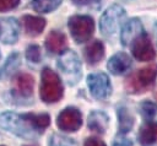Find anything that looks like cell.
I'll return each mask as SVG.
<instances>
[{
  "label": "cell",
  "mask_w": 157,
  "mask_h": 146,
  "mask_svg": "<svg viewBox=\"0 0 157 146\" xmlns=\"http://www.w3.org/2000/svg\"><path fill=\"white\" fill-rule=\"evenodd\" d=\"M48 146H77V144H76L72 139L66 137V136H64V135L53 134V135L49 137Z\"/></svg>",
  "instance_id": "603a6c76"
},
{
  "label": "cell",
  "mask_w": 157,
  "mask_h": 146,
  "mask_svg": "<svg viewBox=\"0 0 157 146\" xmlns=\"http://www.w3.org/2000/svg\"><path fill=\"white\" fill-rule=\"evenodd\" d=\"M26 59L31 63H39L42 59L40 47L37 44H31L26 48Z\"/></svg>",
  "instance_id": "cb8c5ba5"
},
{
  "label": "cell",
  "mask_w": 157,
  "mask_h": 146,
  "mask_svg": "<svg viewBox=\"0 0 157 146\" xmlns=\"http://www.w3.org/2000/svg\"><path fill=\"white\" fill-rule=\"evenodd\" d=\"M23 146H32V145H23Z\"/></svg>",
  "instance_id": "f546056e"
},
{
  "label": "cell",
  "mask_w": 157,
  "mask_h": 146,
  "mask_svg": "<svg viewBox=\"0 0 157 146\" xmlns=\"http://www.w3.org/2000/svg\"><path fill=\"white\" fill-rule=\"evenodd\" d=\"M157 77V63H151L136 72L131 74L125 81V88L130 93H141L150 88Z\"/></svg>",
  "instance_id": "3957f363"
},
{
  "label": "cell",
  "mask_w": 157,
  "mask_h": 146,
  "mask_svg": "<svg viewBox=\"0 0 157 146\" xmlns=\"http://www.w3.org/2000/svg\"><path fill=\"white\" fill-rule=\"evenodd\" d=\"M139 141L144 146H150L157 142V124L146 121L139 130Z\"/></svg>",
  "instance_id": "ac0fdd59"
},
{
  "label": "cell",
  "mask_w": 157,
  "mask_h": 146,
  "mask_svg": "<svg viewBox=\"0 0 157 146\" xmlns=\"http://www.w3.org/2000/svg\"><path fill=\"white\" fill-rule=\"evenodd\" d=\"M0 56H1V54H0Z\"/></svg>",
  "instance_id": "1f68e13d"
},
{
  "label": "cell",
  "mask_w": 157,
  "mask_h": 146,
  "mask_svg": "<svg viewBox=\"0 0 157 146\" xmlns=\"http://www.w3.org/2000/svg\"><path fill=\"white\" fill-rule=\"evenodd\" d=\"M87 86L90 93L96 99H105L112 93L110 80L104 72H92L87 76Z\"/></svg>",
  "instance_id": "52a82bcc"
},
{
  "label": "cell",
  "mask_w": 157,
  "mask_h": 146,
  "mask_svg": "<svg viewBox=\"0 0 157 146\" xmlns=\"http://www.w3.org/2000/svg\"><path fill=\"white\" fill-rule=\"evenodd\" d=\"M83 146H107V145L98 137H88L85 140Z\"/></svg>",
  "instance_id": "4316f807"
},
{
  "label": "cell",
  "mask_w": 157,
  "mask_h": 146,
  "mask_svg": "<svg viewBox=\"0 0 157 146\" xmlns=\"http://www.w3.org/2000/svg\"><path fill=\"white\" fill-rule=\"evenodd\" d=\"M88 128L92 130V131H96V133H101L103 134L107 128H108V124H109V118L108 115L102 112V110H93L91 112V114L88 115Z\"/></svg>",
  "instance_id": "e0dca14e"
},
{
  "label": "cell",
  "mask_w": 157,
  "mask_h": 146,
  "mask_svg": "<svg viewBox=\"0 0 157 146\" xmlns=\"http://www.w3.org/2000/svg\"><path fill=\"white\" fill-rule=\"evenodd\" d=\"M144 28H142V23L139 18L134 17L130 18L129 21H126L124 23V26L121 27V32H120V42L123 45H131V43L144 33Z\"/></svg>",
  "instance_id": "7c38bea8"
},
{
  "label": "cell",
  "mask_w": 157,
  "mask_h": 146,
  "mask_svg": "<svg viewBox=\"0 0 157 146\" xmlns=\"http://www.w3.org/2000/svg\"><path fill=\"white\" fill-rule=\"evenodd\" d=\"M126 18L124 7L119 4L110 5L99 18V31L104 37H110L118 32Z\"/></svg>",
  "instance_id": "5b68a950"
},
{
  "label": "cell",
  "mask_w": 157,
  "mask_h": 146,
  "mask_svg": "<svg viewBox=\"0 0 157 146\" xmlns=\"http://www.w3.org/2000/svg\"><path fill=\"white\" fill-rule=\"evenodd\" d=\"M131 53L139 61H151L155 59L156 52L146 32H144L131 43Z\"/></svg>",
  "instance_id": "9c48e42d"
},
{
  "label": "cell",
  "mask_w": 157,
  "mask_h": 146,
  "mask_svg": "<svg viewBox=\"0 0 157 146\" xmlns=\"http://www.w3.org/2000/svg\"><path fill=\"white\" fill-rule=\"evenodd\" d=\"M113 146H132V141L128 137H125L123 134H120L113 142Z\"/></svg>",
  "instance_id": "484cf974"
},
{
  "label": "cell",
  "mask_w": 157,
  "mask_h": 146,
  "mask_svg": "<svg viewBox=\"0 0 157 146\" xmlns=\"http://www.w3.org/2000/svg\"><path fill=\"white\" fill-rule=\"evenodd\" d=\"M21 26L15 17L0 18V42L4 44H15L20 37Z\"/></svg>",
  "instance_id": "30bf717a"
},
{
  "label": "cell",
  "mask_w": 157,
  "mask_h": 146,
  "mask_svg": "<svg viewBox=\"0 0 157 146\" xmlns=\"http://www.w3.org/2000/svg\"><path fill=\"white\" fill-rule=\"evenodd\" d=\"M34 79L27 72L17 74L13 79V90L12 93L16 98H28L33 93Z\"/></svg>",
  "instance_id": "8fae6325"
},
{
  "label": "cell",
  "mask_w": 157,
  "mask_h": 146,
  "mask_svg": "<svg viewBox=\"0 0 157 146\" xmlns=\"http://www.w3.org/2000/svg\"><path fill=\"white\" fill-rule=\"evenodd\" d=\"M56 125L63 131H67V133L77 131L82 125L81 112L75 107H66L59 113L56 118Z\"/></svg>",
  "instance_id": "ba28073f"
},
{
  "label": "cell",
  "mask_w": 157,
  "mask_h": 146,
  "mask_svg": "<svg viewBox=\"0 0 157 146\" xmlns=\"http://www.w3.org/2000/svg\"><path fill=\"white\" fill-rule=\"evenodd\" d=\"M50 124L47 113L17 114L15 112L0 113V128L22 139H33L42 134Z\"/></svg>",
  "instance_id": "6da1fadb"
},
{
  "label": "cell",
  "mask_w": 157,
  "mask_h": 146,
  "mask_svg": "<svg viewBox=\"0 0 157 146\" xmlns=\"http://www.w3.org/2000/svg\"><path fill=\"white\" fill-rule=\"evenodd\" d=\"M118 125H119V131L123 135L125 133L130 131L132 125H134V117L124 107L118 109Z\"/></svg>",
  "instance_id": "ffe728a7"
},
{
  "label": "cell",
  "mask_w": 157,
  "mask_h": 146,
  "mask_svg": "<svg viewBox=\"0 0 157 146\" xmlns=\"http://www.w3.org/2000/svg\"><path fill=\"white\" fill-rule=\"evenodd\" d=\"M20 64H21V55H20V53H17V52L11 53L6 58V60L2 64V66L0 67V80L9 77L13 71L17 70Z\"/></svg>",
  "instance_id": "d6986e66"
},
{
  "label": "cell",
  "mask_w": 157,
  "mask_h": 146,
  "mask_svg": "<svg viewBox=\"0 0 157 146\" xmlns=\"http://www.w3.org/2000/svg\"><path fill=\"white\" fill-rule=\"evenodd\" d=\"M104 53H105V49H104L103 43L96 39L85 47L83 58L88 65H96L104 58Z\"/></svg>",
  "instance_id": "9a60e30c"
},
{
  "label": "cell",
  "mask_w": 157,
  "mask_h": 146,
  "mask_svg": "<svg viewBox=\"0 0 157 146\" xmlns=\"http://www.w3.org/2000/svg\"><path fill=\"white\" fill-rule=\"evenodd\" d=\"M20 4V0H0V12L13 10Z\"/></svg>",
  "instance_id": "d4e9b609"
},
{
  "label": "cell",
  "mask_w": 157,
  "mask_h": 146,
  "mask_svg": "<svg viewBox=\"0 0 157 146\" xmlns=\"http://www.w3.org/2000/svg\"><path fill=\"white\" fill-rule=\"evenodd\" d=\"M131 58L124 52H118L112 55L107 63V69L113 75H123L131 67Z\"/></svg>",
  "instance_id": "4fadbf2b"
},
{
  "label": "cell",
  "mask_w": 157,
  "mask_h": 146,
  "mask_svg": "<svg viewBox=\"0 0 157 146\" xmlns=\"http://www.w3.org/2000/svg\"><path fill=\"white\" fill-rule=\"evenodd\" d=\"M77 6H88V5H96L99 4L101 0H71Z\"/></svg>",
  "instance_id": "83f0119b"
},
{
  "label": "cell",
  "mask_w": 157,
  "mask_h": 146,
  "mask_svg": "<svg viewBox=\"0 0 157 146\" xmlns=\"http://www.w3.org/2000/svg\"><path fill=\"white\" fill-rule=\"evenodd\" d=\"M67 45L66 36L60 31H52L45 38V48L53 54H61Z\"/></svg>",
  "instance_id": "5bb4252c"
},
{
  "label": "cell",
  "mask_w": 157,
  "mask_h": 146,
  "mask_svg": "<svg viewBox=\"0 0 157 146\" xmlns=\"http://www.w3.org/2000/svg\"><path fill=\"white\" fill-rule=\"evenodd\" d=\"M1 146H5V145H1Z\"/></svg>",
  "instance_id": "4dcf8cb0"
},
{
  "label": "cell",
  "mask_w": 157,
  "mask_h": 146,
  "mask_svg": "<svg viewBox=\"0 0 157 146\" xmlns=\"http://www.w3.org/2000/svg\"><path fill=\"white\" fill-rule=\"evenodd\" d=\"M63 0H32V9L38 13H49L56 10Z\"/></svg>",
  "instance_id": "44dd1931"
},
{
  "label": "cell",
  "mask_w": 157,
  "mask_h": 146,
  "mask_svg": "<svg viewBox=\"0 0 157 146\" xmlns=\"http://www.w3.org/2000/svg\"><path fill=\"white\" fill-rule=\"evenodd\" d=\"M140 112L146 121L156 123L157 124V106L152 102L145 101L140 104Z\"/></svg>",
  "instance_id": "7402d4cb"
},
{
  "label": "cell",
  "mask_w": 157,
  "mask_h": 146,
  "mask_svg": "<svg viewBox=\"0 0 157 146\" xmlns=\"http://www.w3.org/2000/svg\"><path fill=\"white\" fill-rule=\"evenodd\" d=\"M22 23L25 27V32L27 36L31 37H37L39 36L44 28H45V20L40 16H34V15H25L22 17Z\"/></svg>",
  "instance_id": "2e32d148"
},
{
  "label": "cell",
  "mask_w": 157,
  "mask_h": 146,
  "mask_svg": "<svg viewBox=\"0 0 157 146\" xmlns=\"http://www.w3.org/2000/svg\"><path fill=\"white\" fill-rule=\"evenodd\" d=\"M155 33H156V39H157V22L155 23Z\"/></svg>",
  "instance_id": "f1b7e54d"
},
{
  "label": "cell",
  "mask_w": 157,
  "mask_h": 146,
  "mask_svg": "<svg viewBox=\"0 0 157 146\" xmlns=\"http://www.w3.org/2000/svg\"><path fill=\"white\" fill-rule=\"evenodd\" d=\"M64 94V86L59 75L50 67H44L40 74L39 97L44 103H56Z\"/></svg>",
  "instance_id": "7a4b0ae2"
},
{
  "label": "cell",
  "mask_w": 157,
  "mask_h": 146,
  "mask_svg": "<svg viewBox=\"0 0 157 146\" xmlns=\"http://www.w3.org/2000/svg\"><path fill=\"white\" fill-rule=\"evenodd\" d=\"M67 27L76 43H85L91 39L94 32V21L88 15H74L67 21Z\"/></svg>",
  "instance_id": "8992f818"
},
{
  "label": "cell",
  "mask_w": 157,
  "mask_h": 146,
  "mask_svg": "<svg viewBox=\"0 0 157 146\" xmlns=\"http://www.w3.org/2000/svg\"><path fill=\"white\" fill-rule=\"evenodd\" d=\"M56 66L61 75L70 86L76 85L81 79V61L78 55L71 50L66 49L60 54L56 61Z\"/></svg>",
  "instance_id": "277c9868"
}]
</instances>
